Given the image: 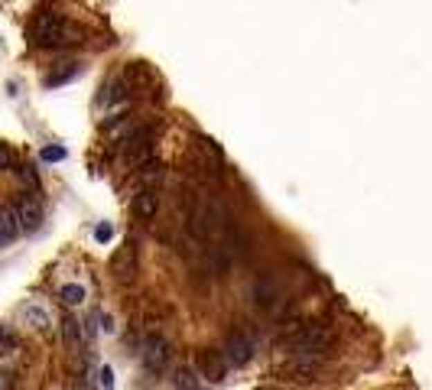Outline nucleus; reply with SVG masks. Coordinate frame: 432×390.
I'll use <instances>...</instances> for the list:
<instances>
[{"label": "nucleus", "mask_w": 432, "mask_h": 390, "mask_svg": "<svg viewBox=\"0 0 432 390\" xmlns=\"http://www.w3.org/2000/svg\"><path fill=\"white\" fill-rule=\"evenodd\" d=\"M318 371V358L316 355H293V358L283 364V374L293 380H312Z\"/></svg>", "instance_id": "1a4fd4ad"}, {"label": "nucleus", "mask_w": 432, "mask_h": 390, "mask_svg": "<svg viewBox=\"0 0 432 390\" xmlns=\"http://www.w3.org/2000/svg\"><path fill=\"white\" fill-rule=\"evenodd\" d=\"M172 387L176 390H201L199 387V374L189 368H179L176 374H172Z\"/></svg>", "instance_id": "2eb2a0df"}, {"label": "nucleus", "mask_w": 432, "mask_h": 390, "mask_svg": "<svg viewBox=\"0 0 432 390\" xmlns=\"http://www.w3.org/2000/svg\"><path fill=\"white\" fill-rule=\"evenodd\" d=\"M13 163H17L13 150L7 147V143H0V169H13Z\"/></svg>", "instance_id": "6ab92c4d"}, {"label": "nucleus", "mask_w": 432, "mask_h": 390, "mask_svg": "<svg viewBox=\"0 0 432 390\" xmlns=\"http://www.w3.org/2000/svg\"><path fill=\"white\" fill-rule=\"evenodd\" d=\"M62 326H65V342H72V345H78V322H75V319L69 316V319L62 322Z\"/></svg>", "instance_id": "a211bd4d"}, {"label": "nucleus", "mask_w": 432, "mask_h": 390, "mask_svg": "<svg viewBox=\"0 0 432 390\" xmlns=\"http://www.w3.org/2000/svg\"><path fill=\"white\" fill-rule=\"evenodd\" d=\"M10 384H13L10 374H3V371H0V390H10Z\"/></svg>", "instance_id": "b1692460"}, {"label": "nucleus", "mask_w": 432, "mask_h": 390, "mask_svg": "<svg viewBox=\"0 0 432 390\" xmlns=\"http://www.w3.org/2000/svg\"><path fill=\"white\" fill-rule=\"evenodd\" d=\"M20 179L26 182V186H33V189H36V186H39V172H36L33 166H20Z\"/></svg>", "instance_id": "aec40b11"}, {"label": "nucleus", "mask_w": 432, "mask_h": 390, "mask_svg": "<svg viewBox=\"0 0 432 390\" xmlns=\"http://www.w3.org/2000/svg\"><path fill=\"white\" fill-rule=\"evenodd\" d=\"M30 39L42 49H62V46H75L84 39V30L78 23L65 20L62 13L55 10H42L33 17L30 23Z\"/></svg>", "instance_id": "f257e3e1"}, {"label": "nucleus", "mask_w": 432, "mask_h": 390, "mask_svg": "<svg viewBox=\"0 0 432 390\" xmlns=\"http://www.w3.org/2000/svg\"><path fill=\"white\" fill-rule=\"evenodd\" d=\"M95 238H98V244H107L111 241V238H114V228H111V224H98V231H95Z\"/></svg>", "instance_id": "412c9836"}, {"label": "nucleus", "mask_w": 432, "mask_h": 390, "mask_svg": "<svg viewBox=\"0 0 432 390\" xmlns=\"http://www.w3.org/2000/svg\"><path fill=\"white\" fill-rule=\"evenodd\" d=\"M111 270H114V276L120 283H130L137 276V244L134 241L120 244V251L111 257Z\"/></svg>", "instance_id": "39448f33"}, {"label": "nucleus", "mask_w": 432, "mask_h": 390, "mask_svg": "<svg viewBox=\"0 0 432 390\" xmlns=\"http://www.w3.org/2000/svg\"><path fill=\"white\" fill-rule=\"evenodd\" d=\"M13 351V338L7 328H0V355H10Z\"/></svg>", "instance_id": "4be33fe9"}, {"label": "nucleus", "mask_w": 432, "mask_h": 390, "mask_svg": "<svg viewBox=\"0 0 432 390\" xmlns=\"http://www.w3.org/2000/svg\"><path fill=\"white\" fill-rule=\"evenodd\" d=\"M156 137H159V127L156 124H153V127H137L134 134H127V137H124V153L130 159H143L150 150H153Z\"/></svg>", "instance_id": "20e7f679"}, {"label": "nucleus", "mask_w": 432, "mask_h": 390, "mask_svg": "<svg viewBox=\"0 0 432 390\" xmlns=\"http://www.w3.org/2000/svg\"><path fill=\"white\" fill-rule=\"evenodd\" d=\"M59 299H62L65 306H82L84 303V286L82 283H65L59 290Z\"/></svg>", "instance_id": "dca6fc26"}, {"label": "nucleus", "mask_w": 432, "mask_h": 390, "mask_svg": "<svg viewBox=\"0 0 432 390\" xmlns=\"http://www.w3.org/2000/svg\"><path fill=\"white\" fill-rule=\"evenodd\" d=\"M62 65H65V69H59V72H53L49 78H46V85H49V88L72 82V78H78V75H82V65H78V62H62Z\"/></svg>", "instance_id": "ddd939ff"}, {"label": "nucleus", "mask_w": 432, "mask_h": 390, "mask_svg": "<svg viewBox=\"0 0 432 390\" xmlns=\"http://www.w3.org/2000/svg\"><path fill=\"white\" fill-rule=\"evenodd\" d=\"M156 205H159L156 189H140L137 195H134V215H137L140 222L153 218V215H156Z\"/></svg>", "instance_id": "9b49d317"}, {"label": "nucleus", "mask_w": 432, "mask_h": 390, "mask_svg": "<svg viewBox=\"0 0 432 390\" xmlns=\"http://www.w3.org/2000/svg\"><path fill=\"white\" fill-rule=\"evenodd\" d=\"M101 384H105L107 390L114 387V374H111V368H107V364H105V368H101Z\"/></svg>", "instance_id": "5701e85b"}, {"label": "nucleus", "mask_w": 432, "mask_h": 390, "mask_svg": "<svg viewBox=\"0 0 432 390\" xmlns=\"http://www.w3.org/2000/svg\"><path fill=\"white\" fill-rule=\"evenodd\" d=\"M169 361V342L163 335H147L143 342V364L150 371H163Z\"/></svg>", "instance_id": "6e6552de"}, {"label": "nucleus", "mask_w": 432, "mask_h": 390, "mask_svg": "<svg viewBox=\"0 0 432 390\" xmlns=\"http://www.w3.org/2000/svg\"><path fill=\"white\" fill-rule=\"evenodd\" d=\"M23 322L46 332V328H49V312H46L42 306H26V309H23Z\"/></svg>", "instance_id": "4468645a"}, {"label": "nucleus", "mask_w": 432, "mask_h": 390, "mask_svg": "<svg viewBox=\"0 0 432 390\" xmlns=\"http://www.w3.org/2000/svg\"><path fill=\"white\" fill-rule=\"evenodd\" d=\"M224 358H228V364H247L253 358V338L244 332H231L224 342Z\"/></svg>", "instance_id": "423d86ee"}, {"label": "nucleus", "mask_w": 432, "mask_h": 390, "mask_svg": "<svg viewBox=\"0 0 432 390\" xmlns=\"http://www.w3.org/2000/svg\"><path fill=\"white\" fill-rule=\"evenodd\" d=\"M39 159H42V163H62V159H65V147H59V143H49V147H42Z\"/></svg>", "instance_id": "f3484780"}, {"label": "nucleus", "mask_w": 432, "mask_h": 390, "mask_svg": "<svg viewBox=\"0 0 432 390\" xmlns=\"http://www.w3.org/2000/svg\"><path fill=\"white\" fill-rule=\"evenodd\" d=\"M13 211H17L20 231H36V228L42 224V205L33 199V195H20L17 205H13Z\"/></svg>", "instance_id": "0eeeda50"}, {"label": "nucleus", "mask_w": 432, "mask_h": 390, "mask_svg": "<svg viewBox=\"0 0 432 390\" xmlns=\"http://www.w3.org/2000/svg\"><path fill=\"white\" fill-rule=\"evenodd\" d=\"M328 345H332V332L322 322H303L283 335V348H289L293 355H316L318 358V351H325Z\"/></svg>", "instance_id": "f03ea898"}, {"label": "nucleus", "mask_w": 432, "mask_h": 390, "mask_svg": "<svg viewBox=\"0 0 432 390\" xmlns=\"http://www.w3.org/2000/svg\"><path fill=\"white\" fill-rule=\"evenodd\" d=\"M20 234V222H17V211L13 209H0V244H10Z\"/></svg>", "instance_id": "f8f14e48"}, {"label": "nucleus", "mask_w": 432, "mask_h": 390, "mask_svg": "<svg viewBox=\"0 0 432 390\" xmlns=\"http://www.w3.org/2000/svg\"><path fill=\"white\" fill-rule=\"evenodd\" d=\"M276 296H280V283H276L273 274H260L253 280V303L260 309H270L276 303Z\"/></svg>", "instance_id": "9d476101"}, {"label": "nucleus", "mask_w": 432, "mask_h": 390, "mask_svg": "<svg viewBox=\"0 0 432 390\" xmlns=\"http://www.w3.org/2000/svg\"><path fill=\"white\" fill-rule=\"evenodd\" d=\"M199 374L205 380H211V384H222L224 378H228V358H224V351L218 348H205L199 351Z\"/></svg>", "instance_id": "7ed1b4c3"}]
</instances>
